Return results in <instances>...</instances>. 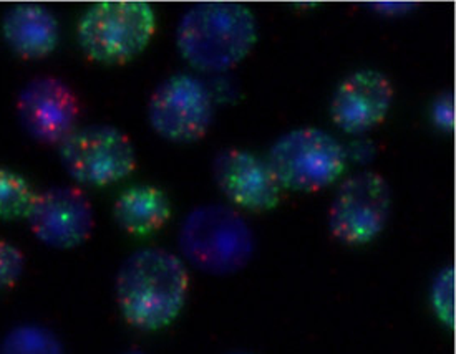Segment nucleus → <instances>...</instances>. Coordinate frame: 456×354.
<instances>
[{
  "label": "nucleus",
  "mask_w": 456,
  "mask_h": 354,
  "mask_svg": "<svg viewBox=\"0 0 456 354\" xmlns=\"http://www.w3.org/2000/svg\"><path fill=\"white\" fill-rule=\"evenodd\" d=\"M25 270L24 252L7 240H0V290L17 284Z\"/></svg>",
  "instance_id": "obj_18"
},
{
  "label": "nucleus",
  "mask_w": 456,
  "mask_h": 354,
  "mask_svg": "<svg viewBox=\"0 0 456 354\" xmlns=\"http://www.w3.org/2000/svg\"><path fill=\"white\" fill-rule=\"evenodd\" d=\"M217 189L231 204L249 213L276 209L282 189L265 161L242 149H223L213 161Z\"/></svg>",
  "instance_id": "obj_11"
},
{
  "label": "nucleus",
  "mask_w": 456,
  "mask_h": 354,
  "mask_svg": "<svg viewBox=\"0 0 456 354\" xmlns=\"http://www.w3.org/2000/svg\"><path fill=\"white\" fill-rule=\"evenodd\" d=\"M0 354H65L61 338L37 323L17 325L0 342Z\"/></svg>",
  "instance_id": "obj_15"
},
{
  "label": "nucleus",
  "mask_w": 456,
  "mask_h": 354,
  "mask_svg": "<svg viewBox=\"0 0 456 354\" xmlns=\"http://www.w3.org/2000/svg\"><path fill=\"white\" fill-rule=\"evenodd\" d=\"M234 354H249V353H234Z\"/></svg>",
  "instance_id": "obj_22"
},
{
  "label": "nucleus",
  "mask_w": 456,
  "mask_h": 354,
  "mask_svg": "<svg viewBox=\"0 0 456 354\" xmlns=\"http://www.w3.org/2000/svg\"><path fill=\"white\" fill-rule=\"evenodd\" d=\"M190 290L186 263L167 248H140L123 260L115 278L121 315L133 328L158 331L180 317Z\"/></svg>",
  "instance_id": "obj_1"
},
{
  "label": "nucleus",
  "mask_w": 456,
  "mask_h": 354,
  "mask_svg": "<svg viewBox=\"0 0 456 354\" xmlns=\"http://www.w3.org/2000/svg\"><path fill=\"white\" fill-rule=\"evenodd\" d=\"M17 118L37 142L59 144L77 130L80 107L70 84L57 76H36L17 96Z\"/></svg>",
  "instance_id": "obj_10"
},
{
  "label": "nucleus",
  "mask_w": 456,
  "mask_h": 354,
  "mask_svg": "<svg viewBox=\"0 0 456 354\" xmlns=\"http://www.w3.org/2000/svg\"><path fill=\"white\" fill-rule=\"evenodd\" d=\"M25 221L40 244L73 250L94 234L95 209L80 188L55 186L37 192Z\"/></svg>",
  "instance_id": "obj_9"
},
{
  "label": "nucleus",
  "mask_w": 456,
  "mask_h": 354,
  "mask_svg": "<svg viewBox=\"0 0 456 354\" xmlns=\"http://www.w3.org/2000/svg\"><path fill=\"white\" fill-rule=\"evenodd\" d=\"M347 154L327 131L304 126L288 131L271 146L265 165L282 190L319 192L344 174Z\"/></svg>",
  "instance_id": "obj_5"
},
{
  "label": "nucleus",
  "mask_w": 456,
  "mask_h": 354,
  "mask_svg": "<svg viewBox=\"0 0 456 354\" xmlns=\"http://www.w3.org/2000/svg\"><path fill=\"white\" fill-rule=\"evenodd\" d=\"M181 259L198 272L231 277L248 267L256 240L251 225L223 204L194 207L180 227Z\"/></svg>",
  "instance_id": "obj_3"
},
{
  "label": "nucleus",
  "mask_w": 456,
  "mask_h": 354,
  "mask_svg": "<svg viewBox=\"0 0 456 354\" xmlns=\"http://www.w3.org/2000/svg\"><path fill=\"white\" fill-rule=\"evenodd\" d=\"M215 119V100L203 80L188 73L171 75L148 101V121L163 140L180 144L200 141Z\"/></svg>",
  "instance_id": "obj_8"
},
{
  "label": "nucleus",
  "mask_w": 456,
  "mask_h": 354,
  "mask_svg": "<svg viewBox=\"0 0 456 354\" xmlns=\"http://www.w3.org/2000/svg\"><path fill=\"white\" fill-rule=\"evenodd\" d=\"M415 7V4L410 2H375L370 4V9L375 12L384 13V15H400L407 13Z\"/></svg>",
  "instance_id": "obj_20"
},
{
  "label": "nucleus",
  "mask_w": 456,
  "mask_h": 354,
  "mask_svg": "<svg viewBox=\"0 0 456 354\" xmlns=\"http://www.w3.org/2000/svg\"><path fill=\"white\" fill-rule=\"evenodd\" d=\"M392 213V190L373 171L348 176L329 207V230L344 245H365L380 236Z\"/></svg>",
  "instance_id": "obj_7"
},
{
  "label": "nucleus",
  "mask_w": 456,
  "mask_h": 354,
  "mask_svg": "<svg viewBox=\"0 0 456 354\" xmlns=\"http://www.w3.org/2000/svg\"><path fill=\"white\" fill-rule=\"evenodd\" d=\"M113 219L130 236H150L168 224L171 202L157 186L138 184L118 196L113 205Z\"/></svg>",
  "instance_id": "obj_14"
},
{
  "label": "nucleus",
  "mask_w": 456,
  "mask_h": 354,
  "mask_svg": "<svg viewBox=\"0 0 456 354\" xmlns=\"http://www.w3.org/2000/svg\"><path fill=\"white\" fill-rule=\"evenodd\" d=\"M125 354H143V353H142V351H138V350H130V351H128V353H125Z\"/></svg>",
  "instance_id": "obj_21"
},
{
  "label": "nucleus",
  "mask_w": 456,
  "mask_h": 354,
  "mask_svg": "<svg viewBox=\"0 0 456 354\" xmlns=\"http://www.w3.org/2000/svg\"><path fill=\"white\" fill-rule=\"evenodd\" d=\"M392 101L394 86L384 73L355 71L337 86L330 100V118L347 134H363L387 118Z\"/></svg>",
  "instance_id": "obj_12"
},
{
  "label": "nucleus",
  "mask_w": 456,
  "mask_h": 354,
  "mask_svg": "<svg viewBox=\"0 0 456 354\" xmlns=\"http://www.w3.org/2000/svg\"><path fill=\"white\" fill-rule=\"evenodd\" d=\"M433 125L435 128L453 133L455 130V95L453 92H444L442 95L436 96L433 101L432 111Z\"/></svg>",
  "instance_id": "obj_19"
},
{
  "label": "nucleus",
  "mask_w": 456,
  "mask_h": 354,
  "mask_svg": "<svg viewBox=\"0 0 456 354\" xmlns=\"http://www.w3.org/2000/svg\"><path fill=\"white\" fill-rule=\"evenodd\" d=\"M59 151L65 173L80 186L105 188L136 169L132 140L110 125L77 128L61 141Z\"/></svg>",
  "instance_id": "obj_6"
},
{
  "label": "nucleus",
  "mask_w": 456,
  "mask_h": 354,
  "mask_svg": "<svg viewBox=\"0 0 456 354\" xmlns=\"http://www.w3.org/2000/svg\"><path fill=\"white\" fill-rule=\"evenodd\" d=\"M2 36L7 47L20 59L37 60L50 55L59 44V20L47 7L17 4L4 13Z\"/></svg>",
  "instance_id": "obj_13"
},
{
  "label": "nucleus",
  "mask_w": 456,
  "mask_h": 354,
  "mask_svg": "<svg viewBox=\"0 0 456 354\" xmlns=\"http://www.w3.org/2000/svg\"><path fill=\"white\" fill-rule=\"evenodd\" d=\"M257 20L238 2H201L183 13L176 47L183 60L201 73L238 67L256 47Z\"/></svg>",
  "instance_id": "obj_2"
},
{
  "label": "nucleus",
  "mask_w": 456,
  "mask_h": 354,
  "mask_svg": "<svg viewBox=\"0 0 456 354\" xmlns=\"http://www.w3.org/2000/svg\"><path fill=\"white\" fill-rule=\"evenodd\" d=\"M435 317L444 323L448 330L455 328V269L452 265L444 267L435 275L430 286Z\"/></svg>",
  "instance_id": "obj_17"
},
{
  "label": "nucleus",
  "mask_w": 456,
  "mask_h": 354,
  "mask_svg": "<svg viewBox=\"0 0 456 354\" xmlns=\"http://www.w3.org/2000/svg\"><path fill=\"white\" fill-rule=\"evenodd\" d=\"M155 32L157 13L148 2L107 0L85 11L77 36L86 59L125 65L146 50Z\"/></svg>",
  "instance_id": "obj_4"
},
{
  "label": "nucleus",
  "mask_w": 456,
  "mask_h": 354,
  "mask_svg": "<svg viewBox=\"0 0 456 354\" xmlns=\"http://www.w3.org/2000/svg\"><path fill=\"white\" fill-rule=\"evenodd\" d=\"M36 194L22 174L0 167V221L25 219Z\"/></svg>",
  "instance_id": "obj_16"
}]
</instances>
